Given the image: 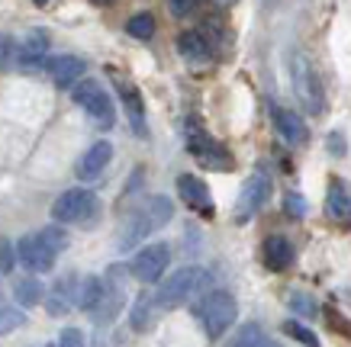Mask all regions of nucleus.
I'll return each instance as SVG.
<instances>
[{
  "label": "nucleus",
  "mask_w": 351,
  "mask_h": 347,
  "mask_svg": "<svg viewBox=\"0 0 351 347\" xmlns=\"http://www.w3.org/2000/svg\"><path fill=\"white\" fill-rule=\"evenodd\" d=\"M171 216H174V206H171L168 196H149L145 203H138L136 209L126 216L123 229H119V248H123V251L136 248L142 238H149L152 231H158L161 225H168Z\"/></svg>",
  "instance_id": "obj_1"
},
{
  "label": "nucleus",
  "mask_w": 351,
  "mask_h": 347,
  "mask_svg": "<svg viewBox=\"0 0 351 347\" xmlns=\"http://www.w3.org/2000/svg\"><path fill=\"white\" fill-rule=\"evenodd\" d=\"M206 286H210V274L203 267H181L158 286L155 303H158V309H178V305L191 303L193 296H200Z\"/></svg>",
  "instance_id": "obj_2"
},
{
  "label": "nucleus",
  "mask_w": 351,
  "mask_h": 347,
  "mask_svg": "<svg viewBox=\"0 0 351 347\" xmlns=\"http://www.w3.org/2000/svg\"><path fill=\"white\" fill-rule=\"evenodd\" d=\"M290 84H293V94H297V100L303 103L306 113H322L326 94H322L319 71L313 68V62L303 52L290 55Z\"/></svg>",
  "instance_id": "obj_3"
},
{
  "label": "nucleus",
  "mask_w": 351,
  "mask_h": 347,
  "mask_svg": "<svg viewBox=\"0 0 351 347\" xmlns=\"http://www.w3.org/2000/svg\"><path fill=\"white\" fill-rule=\"evenodd\" d=\"M235 316H239V305H235V296L226 293V290H213L206 293L197 305V318H200L203 331L210 337H223L229 328L235 325Z\"/></svg>",
  "instance_id": "obj_4"
},
{
  "label": "nucleus",
  "mask_w": 351,
  "mask_h": 347,
  "mask_svg": "<svg viewBox=\"0 0 351 347\" xmlns=\"http://www.w3.org/2000/svg\"><path fill=\"white\" fill-rule=\"evenodd\" d=\"M71 97H75V103L81 106L100 129L113 126V119H117V113H113V100H110V94L97 84V81H77L75 90H71Z\"/></svg>",
  "instance_id": "obj_5"
},
{
  "label": "nucleus",
  "mask_w": 351,
  "mask_h": 347,
  "mask_svg": "<svg viewBox=\"0 0 351 347\" xmlns=\"http://www.w3.org/2000/svg\"><path fill=\"white\" fill-rule=\"evenodd\" d=\"M168 261H171V248L165 242L158 244H145L132 254L129 261V274L136 277L138 283H158L165 270H168Z\"/></svg>",
  "instance_id": "obj_6"
},
{
  "label": "nucleus",
  "mask_w": 351,
  "mask_h": 347,
  "mask_svg": "<svg viewBox=\"0 0 351 347\" xmlns=\"http://www.w3.org/2000/svg\"><path fill=\"white\" fill-rule=\"evenodd\" d=\"M97 209V196L84 187L64 190L62 196L52 203V219L58 225H71V222H87Z\"/></svg>",
  "instance_id": "obj_7"
},
{
  "label": "nucleus",
  "mask_w": 351,
  "mask_h": 347,
  "mask_svg": "<svg viewBox=\"0 0 351 347\" xmlns=\"http://www.w3.org/2000/svg\"><path fill=\"white\" fill-rule=\"evenodd\" d=\"M271 200V177L267 174H261V170H255L252 177L245 180L242 193H239V203H235V219H252L255 212L265 209V203Z\"/></svg>",
  "instance_id": "obj_8"
},
{
  "label": "nucleus",
  "mask_w": 351,
  "mask_h": 347,
  "mask_svg": "<svg viewBox=\"0 0 351 347\" xmlns=\"http://www.w3.org/2000/svg\"><path fill=\"white\" fill-rule=\"evenodd\" d=\"M123 267H110L107 280H104V296H100V303H97V309L90 312L94 316V322H100V325H107V322H113V318L123 312V305H126V290H123Z\"/></svg>",
  "instance_id": "obj_9"
},
{
  "label": "nucleus",
  "mask_w": 351,
  "mask_h": 347,
  "mask_svg": "<svg viewBox=\"0 0 351 347\" xmlns=\"http://www.w3.org/2000/svg\"><path fill=\"white\" fill-rule=\"evenodd\" d=\"M55 257H58V254H55L39 235H23L20 242H16V261H20L29 274H49L55 267Z\"/></svg>",
  "instance_id": "obj_10"
},
{
  "label": "nucleus",
  "mask_w": 351,
  "mask_h": 347,
  "mask_svg": "<svg viewBox=\"0 0 351 347\" xmlns=\"http://www.w3.org/2000/svg\"><path fill=\"white\" fill-rule=\"evenodd\" d=\"M45 71H49L55 87H75L77 81L84 77L87 64H84V58H77V55H55V58L45 62Z\"/></svg>",
  "instance_id": "obj_11"
},
{
  "label": "nucleus",
  "mask_w": 351,
  "mask_h": 347,
  "mask_svg": "<svg viewBox=\"0 0 351 347\" xmlns=\"http://www.w3.org/2000/svg\"><path fill=\"white\" fill-rule=\"evenodd\" d=\"M178 193H181V200L187 203L191 209L203 212V216H213V196H210V187H206L200 177L181 174V177H178Z\"/></svg>",
  "instance_id": "obj_12"
},
{
  "label": "nucleus",
  "mask_w": 351,
  "mask_h": 347,
  "mask_svg": "<svg viewBox=\"0 0 351 347\" xmlns=\"http://www.w3.org/2000/svg\"><path fill=\"white\" fill-rule=\"evenodd\" d=\"M191 155L206 168H223V170L232 168V158L223 151V145H216L213 138L203 136V132H191Z\"/></svg>",
  "instance_id": "obj_13"
},
{
  "label": "nucleus",
  "mask_w": 351,
  "mask_h": 347,
  "mask_svg": "<svg viewBox=\"0 0 351 347\" xmlns=\"http://www.w3.org/2000/svg\"><path fill=\"white\" fill-rule=\"evenodd\" d=\"M110 161H113V145H110V142H94V145L81 155V161H77V177L81 180L100 177V174L107 170Z\"/></svg>",
  "instance_id": "obj_14"
},
{
  "label": "nucleus",
  "mask_w": 351,
  "mask_h": 347,
  "mask_svg": "<svg viewBox=\"0 0 351 347\" xmlns=\"http://www.w3.org/2000/svg\"><path fill=\"white\" fill-rule=\"evenodd\" d=\"M113 77H117V90H119V97H123V106H126V116H129V123H132V129H136V136H145V110H142V97H138V90L129 84L126 77H119V74H113Z\"/></svg>",
  "instance_id": "obj_15"
},
{
  "label": "nucleus",
  "mask_w": 351,
  "mask_h": 347,
  "mask_svg": "<svg viewBox=\"0 0 351 347\" xmlns=\"http://www.w3.org/2000/svg\"><path fill=\"white\" fill-rule=\"evenodd\" d=\"M45 52H49V36L45 32H29L23 45L16 49V64H20L23 71H29V68H39L45 62Z\"/></svg>",
  "instance_id": "obj_16"
},
{
  "label": "nucleus",
  "mask_w": 351,
  "mask_h": 347,
  "mask_svg": "<svg viewBox=\"0 0 351 347\" xmlns=\"http://www.w3.org/2000/svg\"><path fill=\"white\" fill-rule=\"evenodd\" d=\"M271 116H274V123H277V132L287 138L290 145H306L309 129H306V123H303L297 113H290V110H280V106H274V110H271Z\"/></svg>",
  "instance_id": "obj_17"
},
{
  "label": "nucleus",
  "mask_w": 351,
  "mask_h": 347,
  "mask_svg": "<svg viewBox=\"0 0 351 347\" xmlns=\"http://www.w3.org/2000/svg\"><path fill=\"white\" fill-rule=\"evenodd\" d=\"M71 305H77V280L75 277H64V280H58L52 286V296H49L45 309H49V316H64Z\"/></svg>",
  "instance_id": "obj_18"
},
{
  "label": "nucleus",
  "mask_w": 351,
  "mask_h": 347,
  "mask_svg": "<svg viewBox=\"0 0 351 347\" xmlns=\"http://www.w3.org/2000/svg\"><path fill=\"white\" fill-rule=\"evenodd\" d=\"M290 261H293V244L284 235H271L265 242V264L271 270H287Z\"/></svg>",
  "instance_id": "obj_19"
},
{
  "label": "nucleus",
  "mask_w": 351,
  "mask_h": 347,
  "mask_svg": "<svg viewBox=\"0 0 351 347\" xmlns=\"http://www.w3.org/2000/svg\"><path fill=\"white\" fill-rule=\"evenodd\" d=\"M155 316H158V303H155V296L142 293L136 303H132L129 322H132V328H136V331H149L152 322H155Z\"/></svg>",
  "instance_id": "obj_20"
},
{
  "label": "nucleus",
  "mask_w": 351,
  "mask_h": 347,
  "mask_svg": "<svg viewBox=\"0 0 351 347\" xmlns=\"http://www.w3.org/2000/svg\"><path fill=\"white\" fill-rule=\"evenodd\" d=\"M178 52L187 58V62H206L210 58V42L203 39L200 32H184L178 39Z\"/></svg>",
  "instance_id": "obj_21"
},
{
  "label": "nucleus",
  "mask_w": 351,
  "mask_h": 347,
  "mask_svg": "<svg viewBox=\"0 0 351 347\" xmlns=\"http://www.w3.org/2000/svg\"><path fill=\"white\" fill-rule=\"evenodd\" d=\"M226 347H271V341H267L265 328L255 325V322H248V325H242L226 341Z\"/></svg>",
  "instance_id": "obj_22"
},
{
  "label": "nucleus",
  "mask_w": 351,
  "mask_h": 347,
  "mask_svg": "<svg viewBox=\"0 0 351 347\" xmlns=\"http://www.w3.org/2000/svg\"><path fill=\"white\" fill-rule=\"evenodd\" d=\"M100 296H104V277H84V280L77 283V309L94 312L97 303H100Z\"/></svg>",
  "instance_id": "obj_23"
},
{
  "label": "nucleus",
  "mask_w": 351,
  "mask_h": 347,
  "mask_svg": "<svg viewBox=\"0 0 351 347\" xmlns=\"http://www.w3.org/2000/svg\"><path fill=\"white\" fill-rule=\"evenodd\" d=\"M13 296H16V303L20 305H39L43 303V296H45V290H43V283L36 280V277H23V280H16V286H13Z\"/></svg>",
  "instance_id": "obj_24"
},
{
  "label": "nucleus",
  "mask_w": 351,
  "mask_h": 347,
  "mask_svg": "<svg viewBox=\"0 0 351 347\" xmlns=\"http://www.w3.org/2000/svg\"><path fill=\"white\" fill-rule=\"evenodd\" d=\"M329 212L339 222H348L351 219V196L345 193V187H341L339 180L329 187Z\"/></svg>",
  "instance_id": "obj_25"
},
{
  "label": "nucleus",
  "mask_w": 351,
  "mask_h": 347,
  "mask_svg": "<svg viewBox=\"0 0 351 347\" xmlns=\"http://www.w3.org/2000/svg\"><path fill=\"white\" fill-rule=\"evenodd\" d=\"M126 32L132 39H152V36H155V16H152V13H136V16L126 23Z\"/></svg>",
  "instance_id": "obj_26"
},
{
  "label": "nucleus",
  "mask_w": 351,
  "mask_h": 347,
  "mask_svg": "<svg viewBox=\"0 0 351 347\" xmlns=\"http://www.w3.org/2000/svg\"><path fill=\"white\" fill-rule=\"evenodd\" d=\"M36 235H39V238H43V242L49 244V248H52L55 254H62L64 248H68V235H64L62 225H45V229H43V231H36Z\"/></svg>",
  "instance_id": "obj_27"
},
{
  "label": "nucleus",
  "mask_w": 351,
  "mask_h": 347,
  "mask_svg": "<svg viewBox=\"0 0 351 347\" xmlns=\"http://www.w3.org/2000/svg\"><path fill=\"white\" fill-rule=\"evenodd\" d=\"M23 325H26V316H23L20 309H13V305L0 309V335H10V331H16Z\"/></svg>",
  "instance_id": "obj_28"
},
{
  "label": "nucleus",
  "mask_w": 351,
  "mask_h": 347,
  "mask_svg": "<svg viewBox=\"0 0 351 347\" xmlns=\"http://www.w3.org/2000/svg\"><path fill=\"white\" fill-rule=\"evenodd\" d=\"M290 309L297 312V316L303 318H313V316H319V305H316V299L306 293H290Z\"/></svg>",
  "instance_id": "obj_29"
},
{
  "label": "nucleus",
  "mask_w": 351,
  "mask_h": 347,
  "mask_svg": "<svg viewBox=\"0 0 351 347\" xmlns=\"http://www.w3.org/2000/svg\"><path fill=\"white\" fill-rule=\"evenodd\" d=\"M284 331H287L290 337H297L300 344H306V347H319V337L313 335V331H309L306 325H300V322H287V325H284Z\"/></svg>",
  "instance_id": "obj_30"
},
{
  "label": "nucleus",
  "mask_w": 351,
  "mask_h": 347,
  "mask_svg": "<svg viewBox=\"0 0 351 347\" xmlns=\"http://www.w3.org/2000/svg\"><path fill=\"white\" fill-rule=\"evenodd\" d=\"M13 264H16V248H13V242L0 238V274H10Z\"/></svg>",
  "instance_id": "obj_31"
},
{
  "label": "nucleus",
  "mask_w": 351,
  "mask_h": 347,
  "mask_svg": "<svg viewBox=\"0 0 351 347\" xmlns=\"http://www.w3.org/2000/svg\"><path fill=\"white\" fill-rule=\"evenodd\" d=\"M58 347H87L81 328H64L62 335H58Z\"/></svg>",
  "instance_id": "obj_32"
},
{
  "label": "nucleus",
  "mask_w": 351,
  "mask_h": 347,
  "mask_svg": "<svg viewBox=\"0 0 351 347\" xmlns=\"http://www.w3.org/2000/svg\"><path fill=\"white\" fill-rule=\"evenodd\" d=\"M197 3H200V0H168V7L174 16H191Z\"/></svg>",
  "instance_id": "obj_33"
},
{
  "label": "nucleus",
  "mask_w": 351,
  "mask_h": 347,
  "mask_svg": "<svg viewBox=\"0 0 351 347\" xmlns=\"http://www.w3.org/2000/svg\"><path fill=\"white\" fill-rule=\"evenodd\" d=\"M284 206H287L290 216H306V203H303V196H300V193H287Z\"/></svg>",
  "instance_id": "obj_34"
},
{
  "label": "nucleus",
  "mask_w": 351,
  "mask_h": 347,
  "mask_svg": "<svg viewBox=\"0 0 351 347\" xmlns=\"http://www.w3.org/2000/svg\"><path fill=\"white\" fill-rule=\"evenodd\" d=\"M216 3H232V0H216Z\"/></svg>",
  "instance_id": "obj_35"
},
{
  "label": "nucleus",
  "mask_w": 351,
  "mask_h": 347,
  "mask_svg": "<svg viewBox=\"0 0 351 347\" xmlns=\"http://www.w3.org/2000/svg\"><path fill=\"white\" fill-rule=\"evenodd\" d=\"M36 3H45V0H36Z\"/></svg>",
  "instance_id": "obj_36"
},
{
  "label": "nucleus",
  "mask_w": 351,
  "mask_h": 347,
  "mask_svg": "<svg viewBox=\"0 0 351 347\" xmlns=\"http://www.w3.org/2000/svg\"><path fill=\"white\" fill-rule=\"evenodd\" d=\"M49 347H55V344H49Z\"/></svg>",
  "instance_id": "obj_37"
},
{
  "label": "nucleus",
  "mask_w": 351,
  "mask_h": 347,
  "mask_svg": "<svg viewBox=\"0 0 351 347\" xmlns=\"http://www.w3.org/2000/svg\"><path fill=\"white\" fill-rule=\"evenodd\" d=\"M271 347H277V344H271Z\"/></svg>",
  "instance_id": "obj_38"
}]
</instances>
